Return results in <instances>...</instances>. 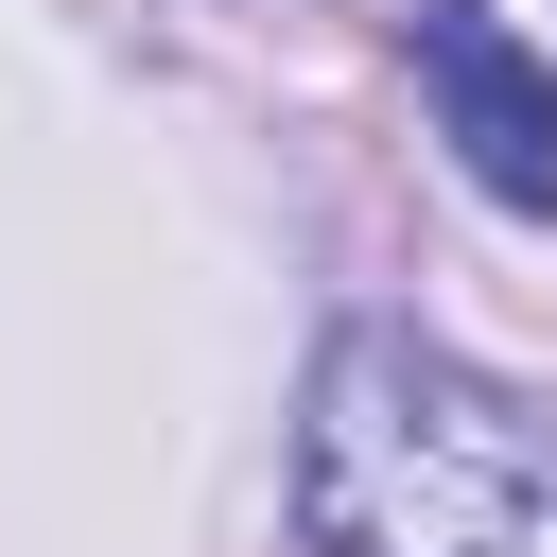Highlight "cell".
Segmentation results:
<instances>
[{
  "label": "cell",
  "instance_id": "6da1fadb",
  "mask_svg": "<svg viewBox=\"0 0 557 557\" xmlns=\"http://www.w3.org/2000/svg\"><path fill=\"white\" fill-rule=\"evenodd\" d=\"M313 557H557V418L470 383L418 331H331L296 400Z\"/></svg>",
  "mask_w": 557,
  "mask_h": 557
},
{
  "label": "cell",
  "instance_id": "7a4b0ae2",
  "mask_svg": "<svg viewBox=\"0 0 557 557\" xmlns=\"http://www.w3.org/2000/svg\"><path fill=\"white\" fill-rule=\"evenodd\" d=\"M418 87H435V139L470 157L487 209H557V70L487 0H418Z\"/></svg>",
  "mask_w": 557,
  "mask_h": 557
}]
</instances>
